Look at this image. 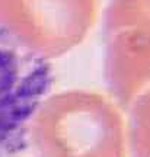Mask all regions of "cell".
I'll return each instance as SVG.
<instances>
[{"instance_id": "obj_1", "label": "cell", "mask_w": 150, "mask_h": 157, "mask_svg": "<svg viewBox=\"0 0 150 157\" xmlns=\"http://www.w3.org/2000/svg\"><path fill=\"white\" fill-rule=\"evenodd\" d=\"M35 157H124L125 128L115 103L89 90L45 96L28 125Z\"/></svg>"}, {"instance_id": "obj_2", "label": "cell", "mask_w": 150, "mask_h": 157, "mask_svg": "<svg viewBox=\"0 0 150 157\" xmlns=\"http://www.w3.org/2000/svg\"><path fill=\"white\" fill-rule=\"evenodd\" d=\"M96 7V0H0V28L48 61L83 42Z\"/></svg>"}, {"instance_id": "obj_3", "label": "cell", "mask_w": 150, "mask_h": 157, "mask_svg": "<svg viewBox=\"0 0 150 157\" xmlns=\"http://www.w3.org/2000/svg\"><path fill=\"white\" fill-rule=\"evenodd\" d=\"M104 32L106 84L128 108L150 89V0H111Z\"/></svg>"}, {"instance_id": "obj_4", "label": "cell", "mask_w": 150, "mask_h": 157, "mask_svg": "<svg viewBox=\"0 0 150 157\" xmlns=\"http://www.w3.org/2000/svg\"><path fill=\"white\" fill-rule=\"evenodd\" d=\"M50 86L48 61L0 28V146L23 141L29 121Z\"/></svg>"}, {"instance_id": "obj_5", "label": "cell", "mask_w": 150, "mask_h": 157, "mask_svg": "<svg viewBox=\"0 0 150 157\" xmlns=\"http://www.w3.org/2000/svg\"><path fill=\"white\" fill-rule=\"evenodd\" d=\"M130 140L136 157H150V89L143 92L128 106Z\"/></svg>"}]
</instances>
